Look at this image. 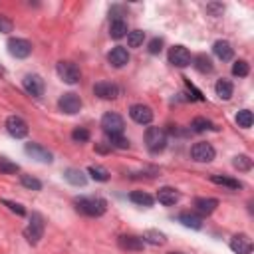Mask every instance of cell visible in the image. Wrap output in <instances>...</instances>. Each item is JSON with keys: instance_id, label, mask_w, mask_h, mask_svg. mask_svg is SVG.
Segmentation results:
<instances>
[{"instance_id": "4316f807", "label": "cell", "mask_w": 254, "mask_h": 254, "mask_svg": "<svg viewBox=\"0 0 254 254\" xmlns=\"http://www.w3.org/2000/svg\"><path fill=\"white\" fill-rule=\"evenodd\" d=\"M192 62H194L192 65H194V67H196L200 73H210V71L214 69V65H212V60H210L208 56H204V54H198V56H196Z\"/></svg>"}, {"instance_id": "6da1fadb", "label": "cell", "mask_w": 254, "mask_h": 254, "mask_svg": "<svg viewBox=\"0 0 254 254\" xmlns=\"http://www.w3.org/2000/svg\"><path fill=\"white\" fill-rule=\"evenodd\" d=\"M75 210L85 216H101L107 210V202L99 196H79L73 200Z\"/></svg>"}, {"instance_id": "603a6c76", "label": "cell", "mask_w": 254, "mask_h": 254, "mask_svg": "<svg viewBox=\"0 0 254 254\" xmlns=\"http://www.w3.org/2000/svg\"><path fill=\"white\" fill-rule=\"evenodd\" d=\"M194 206H196V210H198L200 214H210V212H214V208L218 206V200H216V198L198 196V198H194Z\"/></svg>"}, {"instance_id": "d6986e66", "label": "cell", "mask_w": 254, "mask_h": 254, "mask_svg": "<svg viewBox=\"0 0 254 254\" xmlns=\"http://www.w3.org/2000/svg\"><path fill=\"white\" fill-rule=\"evenodd\" d=\"M177 220L183 224V226H187V228H192V230H198V228H202V216H198V214H194V212H181L179 216H177Z\"/></svg>"}, {"instance_id": "ba28073f", "label": "cell", "mask_w": 254, "mask_h": 254, "mask_svg": "<svg viewBox=\"0 0 254 254\" xmlns=\"http://www.w3.org/2000/svg\"><path fill=\"white\" fill-rule=\"evenodd\" d=\"M6 46H8L10 56H14V58H18V60L28 58V56L32 54V44H30L28 40H24V38H10Z\"/></svg>"}, {"instance_id": "f35d334b", "label": "cell", "mask_w": 254, "mask_h": 254, "mask_svg": "<svg viewBox=\"0 0 254 254\" xmlns=\"http://www.w3.org/2000/svg\"><path fill=\"white\" fill-rule=\"evenodd\" d=\"M0 202H2V204H6V206H8L12 212H16L18 216H24V214H26L24 206H22V204H18V202H12V200H8V198H2Z\"/></svg>"}, {"instance_id": "9c48e42d", "label": "cell", "mask_w": 254, "mask_h": 254, "mask_svg": "<svg viewBox=\"0 0 254 254\" xmlns=\"http://www.w3.org/2000/svg\"><path fill=\"white\" fill-rule=\"evenodd\" d=\"M129 117L139 125H149L153 121V109L143 103H135L129 107Z\"/></svg>"}, {"instance_id": "ac0fdd59", "label": "cell", "mask_w": 254, "mask_h": 254, "mask_svg": "<svg viewBox=\"0 0 254 254\" xmlns=\"http://www.w3.org/2000/svg\"><path fill=\"white\" fill-rule=\"evenodd\" d=\"M212 52H214V56H216L218 60H222V62H228V60H232V56H234V50H232L230 42H226V40L214 42Z\"/></svg>"}, {"instance_id": "1f68e13d", "label": "cell", "mask_w": 254, "mask_h": 254, "mask_svg": "<svg viewBox=\"0 0 254 254\" xmlns=\"http://www.w3.org/2000/svg\"><path fill=\"white\" fill-rule=\"evenodd\" d=\"M190 127H192V131H196V133H202V131H206V129H216V127L212 125V121H208L206 117H194L192 123H190Z\"/></svg>"}, {"instance_id": "f1b7e54d", "label": "cell", "mask_w": 254, "mask_h": 254, "mask_svg": "<svg viewBox=\"0 0 254 254\" xmlns=\"http://www.w3.org/2000/svg\"><path fill=\"white\" fill-rule=\"evenodd\" d=\"M87 173L91 175V179H93V181H99V183L109 181V171H107V169H103V167H99V165H91V167L87 169Z\"/></svg>"}, {"instance_id": "2e32d148", "label": "cell", "mask_w": 254, "mask_h": 254, "mask_svg": "<svg viewBox=\"0 0 254 254\" xmlns=\"http://www.w3.org/2000/svg\"><path fill=\"white\" fill-rule=\"evenodd\" d=\"M230 248L236 254H250L252 252V240L248 238V234H234L230 238Z\"/></svg>"}, {"instance_id": "7c38bea8", "label": "cell", "mask_w": 254, "mask_h": 254, "mask_svg": "<svg viewBox=\"0 0 254 254\" xmlns=\"http://www.w3.org/2000/svg\"><path fill=\"white\" fill-rule=\"evenodd\" d=\"M22 85H24V89L30 93V95H34V97H40V95H44V79L38 75V73H28L24 79H22Z\"/></svg>"}, {"instance_id": "9a60e30c", "label": "cell", "mask_w": 254, "mask_h": 254, "mask_svg": "<svg viewBox=\"0 0 254 254\" xmlns=\"http://www.w3.org/2000/svg\"><path fill=\"white\" fill-rule=\"evenodd\" d=\"M107 62L113 65V67H123L129 64V52L123 48V46H115L109 54H107Z\"/></svg>"}, {"instance_id": "5bb4252c", "label": "cell", "mask_w": 254, "mask_h": 254, "mask_svg": "<svg viewBox=\"0 0 254 254\" xmlns=\"http://www.w3.org/2000/svg\"><path fill=\"white\" fill-rule=\"evenodd\" d=\"M24 151L32 157V159H36V161H40V163H52L54 161V155L46 149V147H42V145H38V143H26V147H24Z\"/></svg>"}, {"instance_id": "5b68a950", "label": "cell", "mask_w": 254, "mask_h": 254, "mask_svg": "<svg viewBox=\"0 0 254 254\" xmlns=\"http://www.w3.org/2000/svg\"><path fill=\"white\" fill-rule=\"evenodd\" d=\"M123 127H125V121H123V117L119 113L109 111V113H105L101 117V129L107 135H121L123 133Z\"/></svg>"}, {"instance_id": "3957f363", "label": "cell", "mask_w": 254, "mask_h": 254, "mask_svg": "<svg viewBox=\"0 0 254 254\" xmlns=\"http://www.w3.org/2000/svg\"><path fill=\"white\" fill-rule=\"evenodd\" d=\"M145 145L151 153H161L167 147V135L161 127H149L145 131Z\"/></svg>"}, {"instance_id": "83f0119b", "label": "cell", "mask_w": 254, "mask_h": 254, "mask_svg": "<svg viewBox=\"0 0 254 254\" xmlns=\"http://www.w3.org/2000/svg\"><path fill=\"white\" fill-rule=\"evenodd\" d=\"M141 240H143V242H149V244H155V246H163V244L167 242L165 234L159 232V230H147Z\"/></svg>"}, {"instance_id": "e0dca14e", "label": "cell", "mask_w": 254, "mask_h": 254, "mask_svg": "<svg viewBox=\"0 0 254 254\" xmlns=\"http://www.w3.org/2000/svg\"><path fill=\"white\" fill-rule=\"evenodd\" d=\"M117 244L123 250H135V252L137 250H143V246H145V242L139 236H133V234H121L117 238Z\"/></svg>"}, {"instance_id": "f546056e", "label": "cell", "mask_w": 254, "mask_h": 254, "mask_svg": "<svg viewBox=\"0 0 254 254\" xmlns=\"http://www.w3.org/2000/svg\"><path fill=\"white\" fill-rule=\"evenodd\" d=\"M248 73H250V65H248L246 60H236V62L232 64V75H236V77H246Z\"/></svg>"}, {"instance_id": "8fae6325", "label": "cell", "mask_w": 254, "mask_h": 254, "mask_svg": "<svg viewBox=\"0 0 254 254\" xmlns=\"http://www.w3.org/2000/svg\"><path fill=\"white\" fill-rule=\"evenodd\" d=\"M6 131L16 139H24L28 135V123L18 115H10L6 119Z\"/></svg>"}, {"instance_id": "4dcf8cb0", "label": "cell", "mask_w": 254, "mask_h": 254, "mask_svg": "<svg viewBox=\"0 0 254 254\" xmlns=\"http://www.w3.org/2000/svg\"><path fill=\"white\" fill-rule=\"evenodd\" d=\"M252 121H254V117H252V111H250V109H242V111H238V115H236V123H238V127L248 129V127H252Z\"/></svg>"}, {"instance_id": "ffe728a7", "label": "cell", "mask_w": 254, "mask_h": 254, "mask_svg": "<svg viewBox=\"0 0 254 254\" xmlns=\"http://www.w3.org/2000/svg\"><path fill=\"white\" fill-rule=\"evenodd\" d=\"M109 36L113 40H121L123 36H127V22L123 18H111V22H109Z\"/></svg>"}, {"instance_id": "d590c367", "label": "cell", "mask_w": 254, "mask_h": 254, "mask_svg": "<svg viewBox=\"0 0 254 254\" xmlns=\"http://www.w3.org/2000/svg\"><path fill=\"white\" fill-rule=\"evenodd\" d=\"M89 131L85 129V127H75L73 131H71V139L75 141V143H87L89 141Z\"/></svg>"}, {"instance_id": "277c9868", "label": "cell", "mask_w": 254, "mask_h": 254, "mask_svg": "<svg viewBox=\"0 0 254 254\" xmlns=\"http://www.w3.org/2000/svg\"><path fill=\"white\" fill-rule=\"evenodd\" d=\"M56 71H58L60 79H62L64 83H69V85L77 83L79 77H81V71H79V67H77L73 62H58Z\"/></svg>"}, {"instance_id": "484cf974", "label": "cell", "mask_w": 254, "mask_h": 254, "mask_svg": "<svg viewBox=\"0 0 254 254\" xmlns=\"http://www.w3.org/2000/svg\"><path fill=\"white\" fill-rule=\"evenodd\" d=\"M210 181H212L214 185H222V187H228V189H232V190L242 189V183H240V181L230 179V177H224V175H210Z\"/></svg>"}, {"instance_id": "7a4b0ae2", "label": "cell", "mask_w": 254, "mask_h": 254, "mask_svg": "<svg viewBox=\"0 0 254 254\" xmlns=\"http://www.w3.org/2000/svg\"><path fill=\"white\" fill-rule=\"evenodd\" d=\"M44 228H46V224H44V216H42L40 212H32V216H30V224L24 228V236H26V240H28L30 244H38L40 238L44 236Z\"/></svg>"}, {"instance_id": "8d00e7d4", "label": "cell", "mask_w": 254, "mask_h": 254, "mask_svg": "<svg viewBox=\"0 0 254 254\" xmlns=\"http://www.w3.org/2000/svg\"><path fill=\"white\" fill-rule=\"evenodd\" d=\"M20 183H22V187H26V189H30V190H40V189H42V183H40L38 179L30 177V175H22V177H20Z\"/></svg>"}, {"instance_id": "44dd1931", "label": "cell", "mask_w": 254, "mask_h": 254, "mask_svg": "<svg viewBox=\"0 0 254 254\" xmlns=\"http://www.w3.org/2000/svg\"><path fill=\"white\" fill-rule=\"evenodd\" d=\"M64 177H65V181H67L69 185H73V187H85V183H87V177L83 175V171L73 169V167L65 169Z\"/></svg>"}, {"instance_id": "d6a6232c", "label": "cell", "mask_w": 254, "mask_h": 254, "mask_svg": "<svg viewBox=\"0 0 254 254\" xmlns=\"http://www.w3.org/2000/svg\"><path fill=\"white\" fill-rule=\"evenodd\" d=\"M143 40H145V32H143V30H133V32L127 34V44H129V48H139V46L143 44Z\"/></svg>"}, {"instance_id": "d4e9b609", "label": "cell", "mask_w": 254, "mask_h": 254, "mask_svg": "<svg viewBox=\"0 0 254 254\" xmlns=\"http://www.w3.org/2000/svg\"><path fill=\"white\" fill-rule=\"evenodd\" d=\"M129 200L139 204V206H153V202H155V198L149 192H145V190H133L129 194Z\"/></svg>"}, {"instance_id": "30bf717a", "label": "cell", "mask_w": 254, "mask_h": 254, "mask_svg": "<svg viewBox=\"0 0 254 254\" xmlns=\"http://www.w3.org/2000/svg\"><path fill=\"white\" fill-rule=\"evenodd\" d=\"M169 64H173L175 67L190 65V52L185 46H173L169 50Z\"/></svg>"}, {"instance_id": "8992f818", "label": "cell", "mask_w": 254, "mask_h": 254, "mask_svg": "<svg viewBox=\"0 0 254 254\" xmlns=\"http://www.w3.org/2000/svg\"><path fill=\"white\" fill-rule=\"evenodd\" d=\"M214 155H216L214 147L210 143H206V141H198V143H194L190 147V157L196 163H210L214 159Z\"/></svg>"}, {"instance_id": "e575fe53", "label": "cell", "mask_w": 254, "mask_h": 254, "mask_svg": "<svg viewBox=\"0 0 254 254\" xmlns=\"http://www.w3.org/2000/svg\"><path fill=\"white\" fill-rule=\"evenodd\" d=\"M18 171H20L18 163H12L10 159L0 157V173H4V175H14V173H18Z\"/></svg>"}, {"instance_id": "52a82bcc", "label": "cell", "mask_w": 254, "mask_h": 254, "mask_svg": "<svg viewBox=\"0 0 254 254\" xmlns=\"http://www.w3.org/2000/svg\"><path fill=\"white\" fill-rule=\"evenodd\" d=\"M81 105H83V103H81L79 95L73 93V91H67V93H64V95L58 99V107H60L64 113H67V115H75V113H79Z\"/></svg>"}, {"instance_id": "836d02e7", "label": "cell", "mask_w": 254, "mask_h": 254, "mask_svg": "<svg viewBox=\"0 0 254 254\" xmlns=\"http://www.w3.org/2000/svg\"><path fill=\"white\" fill-rule=\"evenodd\" d=\"M232 165H234V169H238V171H250V169H252V159H250L248 155H236L234 161H232Z\"/></svg>"}, {"instance_id": "cb8c5ba5", "label": "cell", "mask_w": 254, "mask_h": 254, "mask_svg": "<svg viewBox=\"0 0 254 254\" xmlns=\"http://www.w3.org/2000/svg\"><path fill=\"white\" fill-rule=\"evenodd\" d=\"M214 91H216V95H218L220 99H230L232 93H234V85H232V81H228V79H218L216 85H214Z\"/></svg>"}, {"instance_id": "7402d4cb", "label": "cell", "mask_w": 254, "mask_h": 254, "mask_svg": "<svg viewBox=\"0 0 254 254\" xmlns=\"http://www.w3.org/2000/svg\"><path fill=\"white\" fill-rule=\"evenodd\" d=\"M157 200H159L161 204H165V206H173V204L179 200V192H177L175 189H171V187H163V189H159V192H157Z\"/></svg>"}, {"instance_id": "b9f144b4", "label": "cell", "mask_w": 254, "mask_h": 254, "mask_svg": "<svg viewBox=\"0 0 254 254\" xmlns=\"http://www.w3.org/2000/svg\"><path fill=\"white\" fill-rule=\"evenodd\" d=\"M169 254H183V252H169Z\"/></svg>"}, {"instance_id": "60d3db41", "label": "cell", "mask_w": 254, "mask_h": 254, "mask_svg": "<svg viewBox=\"0 0 254 254\" xmlns=\"http://www.w3.org/2000/svg\"><path fill=\"white\" fill-rule=\"evenodd\" d=\"M12 28H14L12 20H10L8 16L0 14V32H2V34H8V32H12Z\"/></svg>"}, {"instance_id": "ab89813d", "label": "cell", "mask_w": 254, "mask_h": 254, "mask_svg": "<svg viewBox=\"0 0 254 254\" xmlns=\"http://www.w3.org/2000/svg\"><path fill=\"white\" fill-rule=\"evenodd\" d=\"M147 50H149V54H153V56L161 54V50H163V40H161V38H153V40L149 42Z\"/></svg>"}, {"instance_id": "74e56055", "label": "cell", "mask_w": 254, "mask_h": 254, "mask_svg": "<svg viewBox=\"0 0 254 254\" xmlns=\"http://www.w3.org/2000/svg\"><path fill=\"white\" fill-rule=\"evenodd\" d=\"M109 137V145L115 149H127L129 147V139L123 135H107Z\"/></svg>"}, {"instance_id": "4fadbf2b", "label": "cell", "mask_w": 254, "mask_h": 254, "mask_svg": "<svg viewBox=\"0 0 254 254\" xmlns=\"http://www.w3.org/2000/svg\"><path fill=\"white\" fill-rule=\"evenodd\" d=\"M93 93L101 99H115V97H119L121 89H119V85H115L111 81H99L93 85Z\"/></svg>"}]
</instances>
